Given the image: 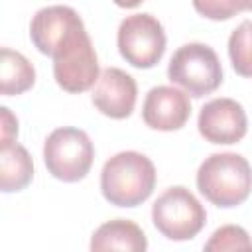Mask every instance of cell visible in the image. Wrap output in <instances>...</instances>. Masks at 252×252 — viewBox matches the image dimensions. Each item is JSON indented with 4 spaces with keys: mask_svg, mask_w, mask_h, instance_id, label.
Wrapping results in <instances>:
<instances>
[{
    "mask_svg": "<svg viewBox=\"0 0 252 252\" xmlns=\"http://www.w3.org/2000/svg\"><path fill=\"white\" fill-rule=\"evenodd\" d=\"M156 187V167L140 152H120L112 156L100 171V191L110 205H142Z\"/></svg>",
    "mask_w": 252,
    "mask_h": 252,
    "instance_id": "1",
    "label": "cell"
},
{
    "mask_svg": "<svg viewBox=\"0 0 252 252\" xmlns=\"http://www.w3.org/2000/svg\"><path fill=\"white\" fill-rule=\"evenodd\" d=\"M197 189L217 207H236L252 191V167L240 154H211L199 165Z\"/></svg>",
    "mask_w": 252,
    "mask_h": 252,
    "instance_id": "2",
    "label": "cell"
},
{
    "mask_svg": "<svg viewBox=\"0 0 252 252\" xmlns=\"http://www.w3.org/2000/svg\"><path fill=\"white\" fill-rule=\"evenodd\" d=\"M53 75L57 85L67 93H85L98 81V57L85 26L71 30L57 45Z\"/></svg>",
    "mask_w": 252,
    "mask_h": 252,
    "instance_id": "3",
    "label": "cell"
},
{
    "mask_svg": "<svg viewBox=\"0 0 252 252\" xmlns=\"http://www.w3.org/2000/svg\"><path fill=\"white\" fill-rule=\"evenodd\" d=\"M94 159V146L85 130L63 126L53 130L43 144V161L47 171L65 183L87 177Z\"/></svg>",
    "mask_w": 252,
    "mask_h": 252,
    "instance_id": "4",
    "label": "cell"
},
{
    "mask_svg": "<svg viewBox=\"0 0 252 252\" xmlns=\"http://www.w3.org/2000/svg\"><path fill=\"white\" fill-rule=\"evenodd\" d=\"M167 77L195 98L215 93L222 83V67L213 47L185 43L169 59Z\"/></svg>",
    "mask_w": 252,
    "mask_h": 252,
    "instance_id": "5",
    "label": "cell"
},
{
    "mask_svg": "<svg viewBox=\"0 0 252 252\" xmlns=\"http://www.w3.org/2000/svg\"><path fill=\"white\" fill-rule=\"evenodd\" d=\"M152 220L165 238L189 240L203 230L207 213L187 187L175 185L156 199L152 207Z\"/></svg>",
    "mask_w": 252,
    "mask_h": 252,
    "instance_id": "6",
    "label": "cell"
},
{
    "mask_svg": "<svg viewBox=\"0 0 252 252\" xmlns=\"http://www.w3.org/2000/svg\"><path fill=\"white\" fill-rule=\"evenodd\" d=\"M118 51L138 69L154 67L165 51V32L152 14H132L118 28Z\"/></svg>",
    "mask_w": 252,
    "mask_h": 252,
    "instance_id": "7",
    "label": "cell"
},
{
    "mask_svg": "<svg viewBox=\"0 0 252 252\" xmlns=\"http://www.w3.org/2000/svg\"><path fill=\"white\" fill-rule=\"evenodd\" d=\"M197 126L211 144H236L246 136L248 118L234 98H213L201 108Z\"/></svg>",
    "mask_w": 252,
    "mask_h": 252,
    "instance_id": "8",
    "label": "cell"
},
{
    "mask_svg": "<svg viewBox=\"0 0 252 252\" xmlns=\"http://www.w3.org/2000/svg\"><path fill=\"white\" fill-rule=\"evenodd\" d=\"M191 116V102L189 96L167 85H159L148 91L142 106V118L144 122L161 132L179 130L187 124Z\"/></svg>",
    "mask_w": 252,
    "mask_h": 252,
    "instance_id": "9",
    "label": "cell"
},
{
    "mask_svg": "<svg viewBox=\"0 0 252 252\" xmlns=\"http://www.w3.org/2000/svg\"><path fill=\"white\" fill-rule=\"evenodd\" d=\"M138 87L132 75L118 67H108L100 73L94 91H93V104L110 118L122 120L128 118L136 106Z\"/></svg>",
    "mask_w": 252,
    "mask_h": 252,
    "instance_id": "10",
    "label": "cell"
},
{
    "mask_svg": "<svg viewBox=\"0 0 252 252\" xmlns=\"http://www.w3.org/2000/svg\"><path fill=\"white\" fill-rule=\"evenodd\" d=\"M85 26L81 16L69 6H47L35 12L30 24V37L32 43L37 47L39 53L53 57L61 39L75 28Z\"/></svg>",
    "mask_w": 252,
    "mask_h": 252,
    "instance_id": "11",
    "label": "cell"
},
{
    "mask_svg": "<svg viewBox=\"0 0 252 252\" xmlns=\"http://www.w3.org/2000/svg\"><path fill=\"white\" fill-rule=\"evenodd\" d=\"M148 248V240L144 230L128 220V219H114L100 224L91 238V250H128V252H144Z\"/></svg>",
    "mask_w": 252,
    "mask_h": 252,
    "instance_id": "12",
    "label": "cell"
},
{
    "mask_svg": "<svg viewBox=\"0 0 252 252\" xmlns=\"http://www.w3.org/2000/svg\"><path fill=\"white\" fill-rule=\"evenodd\" d=\"M33 177V161L28 150L16 142L0 144V187L4 193L22 191Z\"/></svg>",
    "mask_w": 252,
    "mask_h": 252,
    "instance_id": "13",
    "label": "cell"
},
{
    "mask_svg": "<svg viewBox=\"0 0 252 252\" xmlns=\"http://www.w3.org/2000/svg\"><path fill=\"white\" fill-rule=\"evenodd\" d=\"M35 83L33 65L20 53L10 47L0 51V93L4 96L22 94L32 89Z\"/></svg>",
    "mask_w": 252,
    "mask_h": 252,
    "instance_id": "14",
    "label": "cell"
},
{
    "mask_svg": "<svg viewBox=\"0 0 252 252\" xmlns=\"http://www.w3.org/2000/svg\"><path fill=\"white\" fill-rule=\"evenodd\" d=\"M228 55L234 71L252 77V22H242L228 37Z\"/></svg>",
    "mask_w": 252,
    "mask_h": 252,
    "instance_id": "15",
    "label": "cell"
},
{
    "mask_svg": "<svg viewBox=\"0 0 252 252\" xmlns=\"http://www.w3.org/2000/svg\"><path fill=\"white\" fill-rule=\"evenodd\" d=\"M207 252H222V250H252V238L238 224H224L217 228L211 238L205 242Z\"/></svg>",
    "mask_w": 252,
    "mask_h": 252,
    "instance_id": "16",
    "label": "cell"
},
{
    "mask_svg": "<svg viewBox=\"0 0 252 252\" xmlns=\"http://www.w3.org/2000/svg\"><path fill=\"white\" fill-rule=\"evenodd\" d=\"M193 8L209 20H228L252 10V0H193Z\"/></svg>",
    "mask_w": 252,
    "mask_h": 252,
    "instance_id": "17",
    "label": "cell"
},
{
    "mask_svg": "<svg viewBox=\"0 0 252 252\" xmlns=\"http://www.w3.org/2000/svg\"><path fill=\"white\" fill-rule=\"evenodd\" d=\"M0 114H2V122H0L2 124V144L16 142V136H18V120H16V116L6 106L0 108Z\"/></svg>",
    "mask_w": 252,
    "mask_h": 252,
    "instance_id": "18",
    "label": "cell"
},
{
    "mask_svg": "<svg viewBox=\"0 0 252 252\" xmlns=\"http://www.w3.org/2000/svg\"><path fill=\"white\" fill-rule=\"evenodd\" d=\"M116 6H120V8H136V6H140L144 0H112Z\"/></svg>",
    "mask_w": 252,
    "mask_h": 252,
    "instance_id": "19",
    "label": "cell"
}]
</instances>
